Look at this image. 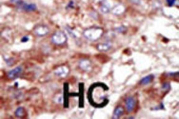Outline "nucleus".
I'll list each match as a JSON object with an SVG mask.
<instances>
[{
  "label": "nucleus",
  "mask_w": 179,
  "mask_h": 119,
  "mask_svg": "<svg viewBox=\"0 0 179 119\" xmlns=\"http://www.w3.org/2000/svg\"><path fill=\"white\" fill-rule=\"evenodd\" d=\"M69 73H70V68L66 65L59 66V67H57L56 70H54V74H56L57 77H60V78L66 77L69 74Z\"/></svg>",
  "instance_id": "4"
},
{
  "label": "nucleus",
  "mask_w": 179,
  "mask_h": 119,
  "mask_svg": "<svg viewBox=\"0 0 179 119\" xmlns=\"http://www.w3.org/2000/svg\"><path fill=\"white\" fill-rule=\"evenodd\" d=\"M99 6H100V11L103 12V14H108V12L111 11V7H110V5L108 4L106 0H104Z\"/></svg>",
  "instance_id": "14"
},
{
  "label": "nucleus",
  "mask_w": 179,
  "mask_h": 119,
  "mask_svg": "<svg viewBox=\"0 0 179 119\" xmlns=\"http://www.w3.org/2000/svg\"><path fill=\"white\" fill-rule=\"evenodd\" d=\"M125 106H126V110L131 112L134 110L135 106H136V99L132 96H130L128 97L126 100H125Z\"/></svg>",
  "instance_id": "8"
},
{
  "label": "nucleus",
  "mask_w": 179,
  "mask_h": 119,
  "mask_svg": "<svg viewBox=\"0 0 179 119\" xmlns=\"http://www.w3.org/2000/svg\"><path fill=\"white\" fill-rule=\"evenodd\" d=\"M153 80H154V75L153 74L147 75V76H145L144 78H142L141 80H140V85H148Z\"/></svg>",
  "instance_id": "16"
},
{
  "label": "nucleus",
  "mask_w": 179,
  "mask_h": 119,
  "mask_svg": "<svg viewBox=\"0 0 179 119\" xmlns=\"http://www.w3.org/2000/svg\"><path fill=\"white\" fill-rule=\"evenodd\" d=\"M22 71H23L22 67H20V66H19V67H16L13 70H11L10 72H8L7 76H8L9 79H11V80H13V79H16L17 77H19L21 75Z\"/></svg>",
  "instance_id": "6"
},
{
  "label": "nucleus",
  "mask_w": 179,
  "mask_h": 119,
  "mask_svg": "<svg viewBox=\"0 0 179 119\" xmlns=\"http://www.w3.org/2000/svg\"><path fill=\"white\" fill-rule=\"evenodd\" d=\"M83 89H84V84H83V83H80V84H79V94H77V95H79V108H83V107H84Z\"/></svg>",
  "instance_id": "12"
},
{
  "label": "nucleus",
  "mask_w": 179,
  "mask_h": 119,
  "mask_svg": "<svg viewBox=\"0 0 179 119\" xmlns=\"http://www.w3.org/2000/svg\"><path fill=\"white\" fill-rule=\"evenodd\" d=\"M74 6H75V3H74V1H70L69 2V5H68V9H70V8H74Z\"/></svg>",
  "instance_id": "20"
},
{
  "label": "nucleus",
  "mask_w": 179,
  "mask_h": 119,
  "mask_svg": "<svg viewBox=\"0 0 179 119\" xmlns=\"http://www.w3.org/2000/svg\"><path fill=\"white\" fill-rule=\"evenodd\" d=\"M109 88L103 83L92 84L88 91V98L90 103L95 108H102L109 102L107 92Z\"/></svg>",
  "instance_id": "1"
},
{
  "label": "nucleus",
  "mask_w": 179,
  "mask_h": 119,
  "mask_svg": "<svg viewBox=\"0 0 179 119\" xmlns=\"http://www.w3.org/2000/svg\"><path fill=\"white\" fill-rule=\"evenodd\" d=\"M93 1H94L95 3H97V4H99V5H100V4L104 1V0H93Z\"/></svg>",
  "instance_id": "23"
},
{
  "label": "nucleus",
  "mask_w": 179,
  "mask_h": 119,
  "mask_svg": "<svg viewBox=\"0 0 179 119\" xmlns=\"http://www.w3.org/2000/svg\"><path fill=\"white\" fill-rule=\"evenodd\" d=\"M79 68L84 72H90L92 69V62L89 59H82L79 61Z\"/></svg>",
  "instance_id": "7"
},
{
  "label": "nucleus",
  "mask_w": 179,
  "mask_h": 119,
  "mask_svg": "<svg viewBox=\"0 0 179 119\" xmlns=\"http://www.w3.org/2000/svg\"><path fill=\"white\" fill-rule=\"evenodd\" d=\"M113 47V44L111 42H103V43H99L96 48H97L98 51H109Z\"/></svg>",
  "instance_id": "11"
},
{
  "label": "nucleus",
  "mask_w": 179,
  "mask_h": 119,
  "mask_svg": "<svg viewBox=\"0 0 179 119\" xmlns=\"http://www.w3.org/2000/svg\"><path fill=\"white\" fill-rule=\"evenodd\" d=\"M104 30L100 27H91L83 32V36L90 41H96L103 36Z\"/></svg>",
  "instance_id": "2"
},
{
  "label": "nucleus",
  "mask_w": 179,
  "mask_h": 119,
  "mask_svg": "<svg viewBox=\"0 0 179 119\" xmlns=\"http://www.w3.org/2000/svg\"><path fill=\"white\" fill-rule=\"evenodd\" d=\"M116 31H118V32H120V33H124V32L126 31V28H125V27H119V28L116 29Z\"/></svg>",
  "instance_id": "21"
},
{
  "label": "nucleus",
  "mask_w": 179,
  "mask_h": 119,
  "mask_svg": "<svg viewBox=\"0 0 179 119\" xmlns=\"http://www.w3.org/2000/svg\"><path fill=\"white\" fill-rule=\"evenodd\" d=\"M67 39H68L67 38V34L64 32L57 31V32H56L52 34V36H51V42L53 44H56V45L61 46V45H64L67 42Z\"/></svg>",
  "instance_id": "3"
},
{
  "label": "nucleus",
  "mask_w": 179,
  "mask_h": 119,
  "mask_svg": "<svg viewBox=\"0 0 179 119\" xmlns=\"http://www.w3.org/2000/svg\"><path fill=\"white\" fill-rule=\"evenodd\" d=\"M11 3H12L13 5H16V7L20 8L24 4V1H22V0H11Z\"/></svg>",
  "instance_id": "19"
},
{
  "label": "nucleus",
  "mask_w": 179,
  "mask_h": 119,
  "mask_svg": "<svg viewBox=\"0 0 179 119\" xmlns=\"http://www.w3.org/2000/svg\"><path fill=\"white\" fill-rule=\"evenodd\" d=\"M16 116L17 117H24L26 115V111L23 107H19L16 110V112H15Z\"/></svg>",
  "instance_id": "17"
},
{
  "label": "nucleus",
  "mask_w": 179,
  "mask_h": 119,
  "mask_svg": "<svg viewBox=\"0 0 179 119\" xmlns=\"http://www.w3.org/2000/svg\"><path fill=\"white\" fill-rule=\"evenodd\" d=\"M124 114V108L121 106H117L114 112V118H120Z\"/></svg>",
  "instance_id": "15"
},
{
  "label": "nucleus",
  "mask_w": 179,
  "mask_h": 119,
  "mask_svg": "<svg viewBox=\"0 0 179 119\" xmlns=\"http://www.w3.org/2000/svg\"><path fill=\"white\" fill-rule=\"evenodd\" d=\"M112 11L113 14L116 15H122L124 11H125V7H124L122 4H117L115 5L113 9H112Z\"/></svg>",
  "instance_id": "13"
},
{
  "label": "nucleus",
  "mask_w": 179,
  "mask_h": 119,
  "mask_svg": "<svg viewBox=\"0 0 179 119\" xmlns=\"http://www.w3.org/2000/svg\"><path fill=\"white\" fill-rule=\"evenodd\" d=\"M34 33L37 36H45L49 33V28L45 25H37L34 29Z\"/></svg>",
  "instance_id": "5"
},
{
  "label": "nucleus",
  "mask_w": 179,
  "mask_h": 119,
  "mask_svg": "<svg viewBox=\"0 0 179 119\" xmlns=\"http://www.w3.org/2000/svg\"><path fill=\"white\" fill-rule=\"evenodd\" d=\"M71 94H69V84H64V96H63V102H64V107H69V97H70Z\"/></svg>",
  "instance_id": "9"
},
{
  "label": "nucleus",
  "mask_w": 179,
  "mask_h": 119,
  "mask_svg": "<svg viewBox=\"0 0 179 119\" xmlns=\"http://www.w3.org/2000/svg\"><path fill=\"white\" fill-rule=\"evenodd\" d=\"M20 10H23L25 11H35L37 9L36 5L35 4H33V3H25L19 8Z\"/></svg>",
  "instance_id": "10"
},
{
  "label": "nucleus",
  "mask_w": 179,
  "mask_h": 119,
  "mask_svg": "<svg viewBox=\"0 0 179 119\" xmlns=\"http://www.w3.org/2000/svg\"><path fill=\"white\" fill-rule=\"evenodd\" d=\"M30 39V37L29 36H24L22 39H21V42H27Z\"/></svg>",
  "instance_id": "22"
},
{
  "label": "nucleus",
  "mask_w": 179,
  "mask_h": 119,
  "mask_svg": "<svg viewBox=\"0 0 179 119\" xmlns=\"http://www.w3.org/2000/svg\"><path fill=\"white\" fill-rule=\"evenodd\" d=\"M166 3L169 7L178 6V0H166Z\"/></svg>",
  "instance_id": "18"
}]
</instances>
